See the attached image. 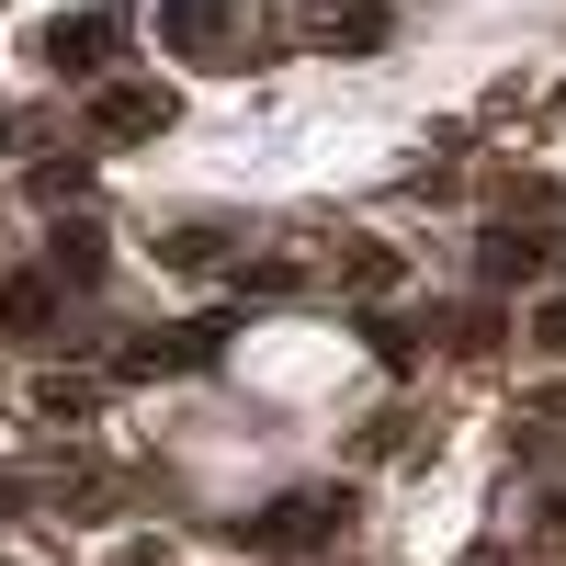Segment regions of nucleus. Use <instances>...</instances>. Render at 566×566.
<instances>
[{
  "instance_id": "obj_1",
  "label": "nucleus",
  "mask_w": 566,
  "mask_h": 566,
  "mask_svg": "<svg viewBox=\"0 0 566 566\" xmlns=\"http://www.w3.org/2000/svg\"><path fill=\"white\" fill-rule=\"evenodd\" d=\"M261 34H272L261 0H159V45H181L193 69H250V57H272Z\"/></svg>"
},
{
  "instance_id": "obj_2",
  "label": "nucleus",
  "mask_w": 566,
  "mask_h": 566,
  "mask_svg": "<svg viewBox=\"0 0 566 566\" xmlns=\"http://www.w3.org/2000/svg\"><path fill=\"white\" fill-rule=\"evenodd\" d=\"M125 0H91V12H57V23H34V69L45 80H103L114 69V45H125Z\"/></svg>"
},
{
  "instance_id": "obj_3",
  "label": "nucleus",
  "mask_w": 566,
  "mask_h": 566,
  "mask_svg": "<svg viewBox=\"0 0 566 566\" xmlns=\"http://www.w3.org/2000/svg\"><path fill=\"white\" fill-rule=\"evenodd\" d=\"M340 522H352V488H295L283 510H250L239 533H250L261 555H306V544H328Z\"/></svg>"
},
{
  "instance_id": "obj_4",
  "label": "nucleus",
  "mask_w": 566,
  "mask_h": 566,
  "mask_svg": "<svg viewBox=\"0 0 566 566\" xmlns=\"http://www.w3.org/2000/svg\"><path fill=\"white\" fill-rule=\"evenodd\" d=\"M170 114H181V91H170V80H103V91H91V136H103V148L170 136Z\"/></svg>"
},
{
  "instance_id": "obj_5",
  "label": "nucleus",
  "mask_w": 566,
  "mask_h": 566,
  "mask_svg": "<svg viewBox=\"0 0 566 566\" xmlns=\"http://www.w3.org/2000/svg\"><path fill=\"white\" fill-rule=\"evenodd\" d=\"M216 352H227V328H148V340H125L114 363L136 374V386H159V374H205Z\"/></svg>"
},
{
  "instance_id": "obj_6",
  "label": "nucleus",
  "mask_w": 566,
  "mask_h": 566,
  "mask_svg": "<svg viewBox=\"0 0 566 566\" xmlns=\"http://www.w3.org/2000/svg\"><path fill=\"white\" fill-rule=\"evenodd\" d=\"M386 34H397V0H328V23H317V45H340V57H374Z\"/></svg>"
},
{
  "instance_id": "obj_7",
  "label": "nucleus",
  "mask_w": 566,
  "mask_h": 566,
  "mask_svg": "<svg viewBox=\"0 0 566 566\" xmlns=\"http://www.w3.org/2000/svg\"><path fill=\"white\" fill-rule=\"evenodd\" d=\"M0 328H12V340H45V328H57V272H12L0 283Z\"/></svg>"
},
{
  "instance_id": "obj_8",
  "label": "nucleus",
  "mask_w": 566,
  "mask_h": 566,
  "mask_svg": "<svg viewBox=\"0 0 566 566\" xmlns=\"http://www.w3.org/2000/svg\"><path fill=\"white\" fill-rule=\"evenodd\" d=\"M227 250H239V216H193V227H170V239H159L170 272H216Z\"/></svg>"
},
{
  "instance_id": "obj_9",
  "label": "nucleus",
  "mask_w": 566,
  "mask_h": 566,
  "mask_svg": "<svg viewBox=\"0 0 566 566\" xmlns=\"http://www.w3.org/2000/svg\"><path fill=\"white\" fill-rule=\"evenodd\" d=\"M103 261H114V250H103V227H80V216L45 239V272H57V283H103Z\"/></svg>"
},
{
  "instance_id": "obj_10",
  "label": "nucleus",
  "mask_w": 566,
  "mask_h": 566,
  "mask_svg": "<svg viewBox=\"0 0 566 566\" xmlns=\"http://www.w3.org/2000/svg\"><path fill=\"white\" fill-rule=\"evenodd\" d=\"M476 261H488V283H533L555 250H544V239H522V227H488V250H476Z\"/></svg>"
},
{
  "instance_id": "obj_11",
  "label": "nucleus",
  "mask_w": 566,
  "mask_h": 566,
  "mask_svg": "<svg viewBox=\"0 0 566 566\" xmlns=\"http://www.w3.org/2000/svg\"><path fill=\"white\" fill-rule=\"evenodd\" d=\"M91 408H103V397H91V386H34V419H45V431H80Z\"/></svg>"
},
{
  "instance_id": "obj_12",
  "label": "nucleus",
  "mask_w": 566,
  "mask_h": 566,
  "mask_svg": "<svg viewBox=\"0 0 566 566\" xmlns=\"http://www.w3.org/2000/svg\"><path fill=\"white\" fill-rule=\"evenodd\" d=\"M533 340H544V352L566 363V295H544V317H533Z\"/></svg>"
},
{
  "instance_id": "obj_13",
  "label": "nucleus",
  "mask_w": 566,
  "mask_h": 566,
  "mask_svg": "<svg viewBox=\"0 0 566 566\" xmlns=\"http://www.w3.org/2000/svg\"><path fill=\"white\" fill-rule=\"evenodd\" d=\"M12 510H23V488H12V476H0V522H12Z\"/></svg>"
}]
</instances>
